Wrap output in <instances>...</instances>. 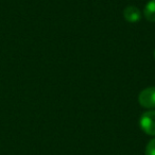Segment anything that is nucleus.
<instances>
[{
  "mask_svg": "<svg viewBox=\"0 0 155 155\" xmlns=\"http://www.w3.org/2000/svg\"><path fill=\"white\" fill-rule=\"evenodd\" d=\"M154 58H155V50H154Z\"/></svg>",
  "mask_w": 155,
  "mask_h": 155,
  "instance_id": "nucleus-6",
  "label": "nucleus"
},
{
  "mask_svg": "<svg viewBox=\"0 0 155 155\" xmlns=\"http://www.w3.org/2000/svg\"><path fill=\"white\" fill-rule=\"evenodd\" d=\"M141 130L150 136H155V110H148L139 119Z\"/></svg>",
  "mask_w": 155,
  "mask_h": 155,
  "instance_id": "nucleus-1",
  "label": "nucleus"
},
{
  "mask_svg": "<svg viewBox=\"0 0 155 155\" xmlns=\"http://www.w3.org/2000/svg\"><path fill=\"white\" fill-rule=\"evenodd\" d=\"M123 17L129 22H137L141 18V13L138 8L134 7V5H129L123 11Z\"/></svg>",
  "mask_w": 155,
  "mask_h": 155,
  "instance_id": "nucleus-3",
  "label": "nucleus"
},
{
  "mask_svg": "<svg viewBox=\"0 0 155 155\" xmlns=\"http://www.w3.org/2000/svg\"><path fill=\"white\" fill-rule=\"evenodd\" d=\"M144 154L146 155H155V138L151 139L148 142L146 147V150H144Z\"/></svg>",
  "mask_w": 155,
  "mask_h": 155,
  "instance_id": "nucleus-5",
  "label": "nucleus"
},
{
  "mask_svg": "<svg viewBox=\"0 0 155 155\" xmlns=\"http://www.w3.org/2000/svg\"><path fill=\"white\" fill-rule=\"evenodd\" d=\"M143 15L147 20L155 22V0H150L143 9Z\"/></svg>",
  "mask_w": 155,
  "mask_h": 155,
  "instance_id": "nucleus-4",
  "label": "nucleus"
},
{
  "mask_svg": "<svg viewBox=\"0 0 155 155\" xmlns=\"http://www.w3.org/2000/svg\"><path fill=\"white\" fill-rule=\"evenodd\" d=\"M138 102L144 108L155 107V87H147L138 96Z\"/></svg>",
  "mask_w": 155,
  "mask_h": 155,
  "instance_id": "nucleus-2",
  "label": "nucleus"
}]
</instances>
